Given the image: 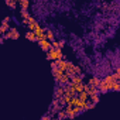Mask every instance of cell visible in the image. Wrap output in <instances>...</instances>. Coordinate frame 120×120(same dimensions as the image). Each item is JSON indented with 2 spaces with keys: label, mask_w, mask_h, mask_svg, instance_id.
Returning <instances> with one entry per match:
<instances>
[{
  "label": "cell",
  "mask_w": 120,
  "mask_h": 120,
  "mask_svg": "<svg viewBox=\"0 0 120 120\" xmlns=\"http://www.w3.org/2000/svg\"><path fill=\"white\" fill-rule=\"evenodd\" d=\"M119 79H120V74H119V72H114V74H109V75H106L103 79H100V82H99V85H98V90H99V93L102 95V93H106V92L112 90L113 83L117 82Z\"/></svg>",
  "instance_id": "6da1fadb"
},
{
  "label": "cell",
  "mask_w": 120,
  "mask_h": 120,
  "mask_svg": "<svg viewBox=\"0 0 120 120\" xmlns=\"http://www.w3.org/2000/svg\"><path fill=\"white\" fill-rule=\"evenodd\" d=\"M47 58L49 59V61H54V59H58V58H65V55L62 52V48H54V47H51L47 51Z\"/></svg>",
  "instance_id": "7a4b0ae2"
},
{
  "label": "cell",
  "mask_w": 120,
  "mask_h": 120,
  "mask_svg": "<svg viewBox=\"0 0 120 120\" xmlns=\"http://www.w3.org/2000/svg\"><path fill=\"white\" fill-rule=\"evenodd\" d=\"M19 37H20V33H19V30H17L16 27H10V28L7 30V33L3 34V38H4V40H9V38L17 40Z\"/></svg>",
  "instance_id": "3957f363"
},
{
  "label": "cell",
  "mask_w": 120,
  "mask_h": 120,
  "mask_svg": "<svg viewBox=\"0 0 120 120\" xmlns=\"http://www.w3.org/2000/svg\"><path fill=\"white\" fill-rule=\"evenodd\" d=\"M38 44H40V47H41V49H42L44 52H47V51L51 48V41H48L47 38H44V40H38Z\"/></svg>",
  "instance_id": "277c9868"
},
{
  "label": "cell",
  "mask_w": 120,
  "mask_h": 120,
  "mask_svg": "<svg viewBox=\"0 0 120 120\" xmlns=\"http://www.w3.org/2000/svg\"><path fill=\"white\" fill-rule=\"evenodd\" d=\"M64 72H65V71H64V69H61L59 67H52V75H54V79H55V81H56L59 76H61Z\"/></svg>",
  "instance_id": "5b68a950"
},
{
  "label": "cell",
  "mask_w": 120,
  "mask_h": 120,
  "mask_svg": "<svg viewBox=\"0 0 120 120\" xmlns=\"http://www.w3.org/2000/svg\"><path fill=\"white\" fill-rule=\"evenodd\" d=\"M45 31V37H47V40L48 41H52V40H55V34H54V31L51 30V28H44Z\"/></svg>",
  "instance_id": "8992f818"
},
{
  "label": "cell",
  "mask_w": 120,
  "mask_h": 120,
  "mask_svg": "<svg viewBox=\"0 0 120 120\" xmlns=\"http://www.w3.org/2000/svg\"><path fill=\"white\" fill-rule=\"evenodd\" d=\"M99 82H100V78H99V76H90V78L88 79V82H86V83H89V85H93V86H96V88H98Z\"/></svg>",
  "instance_id": "52a82bcc"
},
{
  "label": "cell",
  "mask_w": 120,
  "mask_h": 120,
  "mask_svg": "<svg viewBox=\"0 0 120 120\" xmlns=\"http://www.w3.org/2000/svg\"><path fill=\"white\" fill-rule=\"evenodd\" d=\"M64 95V88L61 85H58L56 89H55V93H54V99H58V98H61Z\"/></svg>",
  "instance_id": "ba28073f"
},
{
  "label": "cell",
  "mask_w": 120,
  "mask_h": 120,
  "mask_svg": "<svg viewBox=\"0 0 120 120\" xmlns=\"http://www.w3.org/2000/svg\"><path fill=\"white\" fill-rule=\"evenodd\" d=\"M26 38L30 40V41H37V35L34 34V31H30V30L26 33Z\"/></svg>",
  "instance_id": "9c48e42d"
},
{
  "label": "cell",
  "mask_w": 120,
  "mask_h": 120,
  "mask_svg": "<svg viewBox=\"0 0 120 120\" xmlns=\"http://www.w3.org/2000/svg\"><path fill=\"white\" fill-rule=\"evenodd\" d=\"M56 117H58L59 120H61V119H68V116H67V113H65L64 109H61V110L56 112Z\"/></svg>",
  "instance_id": "30bf717a"
},
{
  "label": "cell",
  "mask_w": 120,
  "mask_h": 120,
  "mask_svg": "<svg viewBox=\"0 0 120 120\" xmlns=\"http://www.w3.org/2000/svg\"><path fill=\"white\" fill-rule=\"evenodd\" d=\"M99 99H100V93H95V95H90V96H89V100L93 102L95 105L99 102Z\"/></svg>",
  "instance_id": "8fae6325"
},
{
  "label": "cell",
  "mask_w": 120,
  "mask_h": 120,
  "mask_svg": "<svg viewBox=\"0 0 120 120\" xmlns=\"http://www.w3.org/2000/svg\"><path fill=\"white\" fill-rule=\"evenodd\" d=\"M9 28H10L9 23H2V24H0V33H2V34L7 33V30H9Z\"/></svg>",
  "instance_id": "7c38bea8"
},
{
  "label": "cell",
  "mask_w": 120,
  "mask_h": 120,
  "mask_svg": "<svg viewBox=\"0 0 120 120\" xmlns=\"http://www.w3.org/2000/svg\"><path fill=\"white\" fill-rule=\"evenodd\" d=\"M28 16H30V13L27 10H21V17L23 19H28Z\"/></svg>",
  "instance_id": "4fadbf2b"
},
{
  "label": "cell",
  "mask_w": 120,
  "mask_h": 120,
  "mask_svg": "<svg viewBox=\"0 0 120 120\" xmlns=\"http://www.w3.org/2000/svg\"><path fill=\"white\" fill-rule=\"evenodd\" d=\"M51 119V114H45V116H42V120H49Z\"/></svg>",
  "instance_id": "5bb4252c"
},
{
  "label": "cell",
  "mask_w": 120,
  "mask_h": 120,
  "mask_svg": "<svg viewBox=\"0 0 120 120\" xmlns=\"http://www.w3.org/2000/svg\"><path fill=\"white\" fill-rule=\"evenodd\" d=\"M3 41H4V38H3V37H2V35H0V44H2V42H3Z\"/></svg>",
  "instance_id": "9a60e30c"
},
{
  "label": "cell",
  "mask_w": 120,
  "mask_h": 120,
  "mask_svg": "<svg viewBox=\"0 0 120 120\" xmlns=\"http://www.w3.org/2000/svg\"><path fill=\"white\" fill-rule=\"evenodd\" d=\"M0 35H2V33H0Z\"/></svg>",
  "instance_id": "2e32d148"
}]
</instances>
